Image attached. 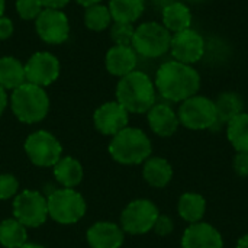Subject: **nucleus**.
I'll use <instances>...</instances> for the list:
<instances>
[{"mask_svg": "<svg viewBox=\"0 0 248 248\" xmlns=\"http://www.w3.org/2000/svg\"><path fill=\"white\" fill-rule=\"evenodd\" d=\"M116 102L131 113H145L155 105V86L142 71L121 77L116 86Z\"/></svg>", "mask_w": 248, "mask_h": 248, "instance_id": "obj_2", "label": "nucleus"}, {"mask_svg": "<svg viewBox=\"0 0 248 248\" xmlns=\"http://www.w3.org/2000/svg\"><path fill=\"white\" fill-rule=\"evenodd\" d=\"M135 28L132 23H125V22H115L110 29V38L115 42V45H125L131 46L132 38H134Z\"/></svg>", "mask_w": 248, "mask_h": 248, "instance_id": "obj_29", "label": "nucleus"}, {"mask_svg": "<svg viewBox=\"0 0 248 248\" xmlns=\"http://www.w3.org/2000/svg\"><path fill=\"white\" fill-rule=\"evenodd\" d=\"M78 4H81V6H84V7H89V6H93V4H97V3H100L102 0H76Z\"/></svg>", "mask_w": 248, "mask_h": 248, "instance_id": "obj_37", "label": "nucleus"}, {"mask_svg": "<svg viewBox=\"0 0 248 248\" xmlns=\"http://www.w3.org/2000/svg\"><path fill=\"white\" fill-rule=\"evenodd\" d=\"M25 151L35 166L54 167L61 158L62 148L52 134L46 131H36L26 138Z\"/></svg>", "mask_w": 248, "mask_h": 248, "instance_id": "obj_8", "label": "nucleus"}, {"mask_svg": "<svg viewBox=\"0 0 248 248\" xmlns=\"http://www.w3.org/2000/svg\"><path fill=\"white\" fill-rule=\"evenodd\" d=\"M154 86L166 100L185 102L198 93L201 76L192 65L173 60L160 65L155 73Z\"/></svg>", "mask_w": 248, "mask_h": 248, "instance_id": "obj_1", "label": "nucleus"}, {"mask_svg": "<svg viewBox=\"0 0 248 248\" xmlns=\"http://www.w3.org/2000/svg\"><path fill=\"white\" fill-rule=\"evenodd\" d=\"M26 230L17 219L0 222V244L4 248H20L26 244Z\"/></svg>", "mask_w": 248, "mask_h": 248, "instance_id": "obj_27", "label": "nucleus"}, {"mask_svg": "<svg viewBox=\"0 0 248 248\" xmlns=\"http://www.w3.org/2000/svg\"><path fill=\"white\" fill-rule=\"evenodd\" d=\"M55 179L67 189L77 186L83 179V167L73 157H61L54 166Z\"/></svg>", "mask_w": 248, "mask_h": 248, "instance_id": "obj_23", "label": "nucleus"}, {"mask_svg": "<svg viewBox=\"0 0 248 248\" xmlns=\"http://www.w3.org/2000/svg\"><path fill=\"white\" fill-rule=\"evenodd\" d=\"M170 52L176 61L192 65L202 60L205 54V39L199 32L193 31L192 28L173 33Z\"/></svg>", "mask_w": 248, "mask_h": 248, "instance_id": "obj_11", "label": "nucleus"}, {"mask_svg": "<svg viewBox=\"0 0 248 248\" xmlns=\"http://www.w3.org/2000/svg\"><path fill=\"white\" fill-rule=\"evenodd\" d=\"M112 20L113 19H112V15H110L108 6H103V4L97 3V4H93V6L86 7V12H84V23H86V26L90 31L100 32V31L106 29L110 25Z\"/></svg>", "mask_w": 248, "mask_h": 248, "instance_id": "obj_28", "label": "nucleus"}, {"mask_svg": "<svg viewBox=\"0 0 248 248\" xmlns=\"http://www.w3.org/2000/svg\"><path fill=\"white\" fill-rule=\"evenodd\" d=\"M237 248H248V234L247 235H244V237L238 241Z\"/></svg>", "mask_w": 248, "mask_h": 248, "instance_id": "obj_38", "label": "nucleus"}, {"mask_svg": "<svg viewBox=\"0 0 248 248\" xmlns=\"http://www.w3.org/2000/svg\"><path fill=\"white\" fill-rule=\"evenodd\" d=\"M108 7L115 22L134 23L144 13L145 3L144 0H110Z\"/></svg>", "mask_w": 248, "mask_h": 248, "instance_id": "obj_22", "label": "nucleus"}, {"mask_svg": "<svg viewBox=\"0 0 248 248\" xmlns=\"http://www.w3.org/2000/svg\"><path fill=\"white\" fill-rule=\"evenodd\" d=\"M153 228H154V231H155L158 235L164 237V235H169V234L173 231L174 225H173V221H171L169 217H166V215H158V218H157V221H155V224H154Z\"/></svg>", "mask_w": 248, "mask_h": 248, "instance_id": "obj_32", "label": "nucleus"}, {"mask_svg": "<svg viewBox=\"0 0 248 248\" xmlns=\"http://www.w3.org/2000/svg\"><path fill=\"white\" fill-rule=\"evenodd\" d=\"M15 218L25 227H39L46 221V199L33 190H23L13 202Z\"/></svg>", "mask_w": 248, "mask_h": 248, "instance_id": "obj_9", "label": "nucleus"}, {"mask_svg": "<svg viewBox=\"0 0 248 248\" xmlns=\"http://www.w3.org/2000/svg\"><path fill=\"white\" fill-rule=\"evenodd\" d=\"M4 7H6V1H4V0H0V17L3 16Z\"/></svg>", "mask_w": 248, "mask_h": 248, "instance_id": "obj_40", "label": "nucleus"}, {"mask_svg": "<svg viewBox=\"0 0 248 248\" xmlns=\"http://www.w3.org/2000/svg\"><path fill=\"white\" fill-rule=\"evenodd\" d=\"M221 234L209 224L196 222L192 224L183 234V248H222Z\"/></svg>", "mask_w": 248, "mask_h": 248, "instance_id": "obj_15", "label": "nucleus"}, {"mask_svg": "<svg viewBox=\"0 0 248 248\" xmlns=\"http://www.w3.org/2000/svg\"><path fill=\"white\" fill-rule=\"evenodd\" d=\"M26 83L25 65L15 57L0 58V86L4 90H15Z\"/></svg>", "mask_w": 248, "mask_h": 248, "instance_id": "obj_21", "label": "nucleus"}, {"mask_svg": "<svg viewBox=\"0 0 248 248\" xmlns=\"http://www.w3.org/2000/svg\"><path fill=\"white\" fill-rule=\"evenodd\" d=\"M10 106L20 122L36 124L46 116L49 99L44 87L26 81L12 92Z\"/></svg>", "mask_w": 248, "mask_h": 248, "instance_id": "obj_3", "label": "nucleus"}, {"mask_svg": "<svg viewBox=\"0 0 248 248\" xmlns=\"http://www.w3.org/2000/svg\"><path fill=\"white\" fill-rule=\"evenodd\" d=\"M163 25L171 32L177 33L186 31L192 25L190 9L180 1H173L163 9Z\"/></svg>", "mask_w": 248, "mask_h": 248, "instance_id": "obj_20", "label": "nucleus"}, {"mask_svg": "<svg viewBox=\"0 0 248 248\" xmlns=\"http://www.w3.org/2000/svg\"><path fill=\"white\" fill-rule=\"evenodd\" d=\"M7 106V94H6V90L0 86V115L4 112Z\"/></svg>", "mask_w": 248, "mask_h": 248, "instance_id": "obj_36", "label": "nucleus"}, {"mask_svg": "<svg viewBox=\"0 0 248 248\" xmlns=\"http://www.w3.org/2000/svg\"><path fill=\"white\" fill-rule=\"evenodd\" d=\"M227 135L238 153H248V113H240L228 122Z\"/></svg>", "mask_w": 248, "mask_h": 248, "instance_id": "obj_26", "label": "nucleus"}, {"mask_svg": "<svg viewBox=\"0 0 248 248\" xmlns=\"http://www.w3.org/2000/svg\"><path fill=\"white\" fill-rule=\"evenodd\" d=\"M138 54L134 51L132 46L125 45H113L106 57H105V65L106 70L116 77H124L129 73H132L138 62Z\"/></svg>", "mask_w": 248, "mask_h": 248, "instance_id": "obj_16", "label": "nucleus"}, {"mask_svg": "<svg viewBox=\"0 0 248 248\" xmlns=\"http://www.w3.org/2000/svg\"><path fill=\"white\" fill-rule=\"evenodd\" d=\"M179 121L189 129H212L217 124L215 102L205 96H192L186 99L179 109Z\"/></svg>", "mask_w": 248, "mask_h": 248, "instance_id": "obj_7", "label": "nucleus"}, {"mask_svg": "<svg viewBox=\"0 0 248 248\" xmlns=\"http://www.w3.org/2000/svg\"><path fill=\"white\" fill-rule=\"evenodd\" d=\"M128 110L118 102H108L96 109L94 126L103 135H116L128 125Z\"/></svg>", "mask_w": 248, "mask_h": 248, "instance_id": "obj_14", "label": "nucleus"}, {"mask_svg": "<svg viewBox=\"0 0 248 248\" xmlns=\"http://www.w3.org/2000/svg\"><path fill=\"white\" fill-rule=\"evenodd\" d=\"M20 248H44V247H42V246H38V244H28V243H26V244H23Z\"/></svg>", "mask_w": 248, "mask_h": 248, "instance_id": "obj_39", "label": "nucleus"}, {"mask_svg": "<svg viewBox=\"0 0 248 248\" xmlns=\"http://www.w3.org/2000/svg\"><path fill=\"white\" fill-rule=\"evenodd\" d=\"M158 215V209L153 202L147 199L134 201L121 215L122 228L129 234H145L153 230Z\"/></svg>", "mask_w": 248, "mask_h": 248, "instance_id": "obj_10", "label": "nucleus"}, {"mask_svg": "<svg viewBox=\"0 0 248 248\" xmlns=\"http://www.w3.org/2000/svg\"><path fill=\"white\" fill-rule=\"evenodd\" d=\"M215 109H217V124L212 129L218 131L222 125L228 124L237 115L243 113L244 103H243V99L240 94H237L234 92H225L217 99Z\"/></svg>", "mask_w": 248, "mask_h": 248, "instance_id": "obj_19", "label": "nucleus"}, {"mask_svg": "<svg viewBox=\"0 0 248 248\" xmlns=\"http://www.w3.org/2000/svg\"><path fill=\"white\" fill-rule=\"evenodd\" d=\"M19 183L12 174H1L0 176V199L6 201L10 199L17 192Z\"/></svg>", "mask_w": 248, "mask_h": 248, "instance_id": "obj_31", "label": "nucleus"}, {"mask_svg": "<svg viewBox=\"0 0 248 248\" xmlns=\"http://www.w3.org/2000/svg\"><path fill=\"white\" fill-rule=\"evenodd\" d=\"M35 29L39 38L46 44H62L70 35V22L64 12L44 9L35 19Z\"/></svg>", "mask_w": 248, "mask_h": 248, "instance_id": "obj_12", "label": "nucleus"}, {"mask_svg": "<svg viewBox=\"0 0 248 248\" xmlns=\"http://www.w3.org/2000/svg\"><path fill=\"white\" fill-rule=\"evenodd\" d=\"M92 248H119L124 243L122 230L112 222H97L87 231Z\"/></svg>", "mask_w": 248, "mask_h": 248, "instance_id": "obj_18", "label": "nucleus"}, {"mask_svg": "<svg viewBox=\"0 0 248 248\" xmlns=\"http://www.w3.org/2000/svg\"><path fill=\"white\" fill-rule=\"evenodd\" d=\"M173 170L167 160L154 157L150 158L144 166V179L153 187H164L171 180Z\"/></svg>", "mask_w": 248, "mask_h": 248, "instance_id": "obj_24", "label": "nucleus"}, {"mask_svg": "<svg viewBox=\"0 0 248 248\" xmlns=\"http://www.w3.org/2000/svg\"><path fill=\"white\" fill-rule=\"evenodd\" d=\"M234 170L238 176H248V153H238L234 160Z\"/></svg>", "mask_w": 248, "mask_h": 248, "instance_id": "obj_33", "label": "nucleus"}, {"mask_svg": "<svg viewBox=\"0 0 248 248\" xmlns=\"http://www.w3.org/2000/svg\"><path fill=\"white\" fill-rule=\"evenodd\" d=\"M205 209H206V203L203 196L201 195L185 193L179 201V214L185 221L190 224L199 222L205 215Z\"/></svg>", "mask_w": 248, "mask_h": 248, "instance_id": "obj_25", "label": "nucleus"}, {"mask_svg": "<svg viewBox=\"0 0 248 248\" xmlns=\"http://www.w3.org/2000/svg\"><path fill=\"white\" fill-rule=\"evenodd\" d=\"M150 128L160 137H170L179 128V116L166 103H155L147 112Z\"/></svg>", "mask_w": 248, "mask_h": 248, "instance_id": "obj_17", "label": "nucleus"}, {"mask_svg": "<svg viewBox=\"0 0 248 248\" xmlns=\"http://www.w3.org/2000/svg\"><path fill=\"white\" fill-rule=\"evenodd\" d=\"M44 9H55V10H61L62 7H65L70 0H41Z\"/></svg>", "mask_w": 248, "mask_h": 248, "instance_id": "obj_35", "label": "nucleus"}, {"mask_svg": "<svg viewBox=\"0 0 248 248\" xmlns=\"http://www.w3.org/2000/svg\"><path fill=\"white\" fill-rule=\"evenodd\" d=\"M48 215L58 224L70 225L80 221L86 214V202L83 196L73 189L54 190L48 199Z\"/></svg>", "mask_w": 248, "mask_h": 248, "instance_id": "obj_6", "label": "nucleus"}, {"mask_svg": "<svg viewBox=\"0 0 248 248\" xmlns=\"http://www.w3.org/2000/svg\"><path fill=\"white\" fill-rule=\"evenodd\" d=\"M13 33V23L9 17H0V41L10 38Z\"/></svg>", "mask_w": 248, "mask_h": 248, "instance_id": "obj_34", "label": "nucleus"}, {"mask_svg": "<svg viewBox=\"0 0 248 248\" xmlns=\"http://www.w3.org/2000/svg\"><path fill=\"white\" fill-rule=\"evenodd\" d=\"M16 10L22 19L35 20L44 10V6L41 0H16Z\"/></svg>", "mask_w": 248, "mask_h": 248, "instance_id": "obj_30", "label": "nucleus"}, {"mask_svg": "<svg viewBox=\"0 0 248 248\" xmlns=\"http://www.w3.org/2000/svg\"><path fill=\"white\" fill-rule=\"evenodd\" d=\"M171 32L158 22H144L135 28L131 46L145 58H158L170 51Z\"/></svg>", "mask_w": 248, "mask_h": 248, "instance_id": "obj_5", "label": "nucleus"}, {"mask_svg": "<svg viewBox=\"0 0 248 248\" xmlns=\"http://www.w3.org/2000/svg\"><path fill=\"white\" fill-rule=\"evenodd\" d=\"M60 76V61L51 52H36L25 64V77L28 83L39 87L52 84Z\"/></svg>", "mask_w": 248, "mask_h": 248, "instance_id": "obj_13", "label": "nucleus"}, {"mask_svg": "<svg viewBox=\"0 0 248 248\" xmlns=\"http://www.w3.org/2000/svg\"><path fill=\"white\" fill-rule=\"evenodd\" d=\"M151 142L138 128H124L113 135L109 153L121 164H140L151 155Z\"/></svg>", "mask_w": 248, "mask_h": 248, "instance_id": "obj_4", "label": "nucleus"}]
</instances>
